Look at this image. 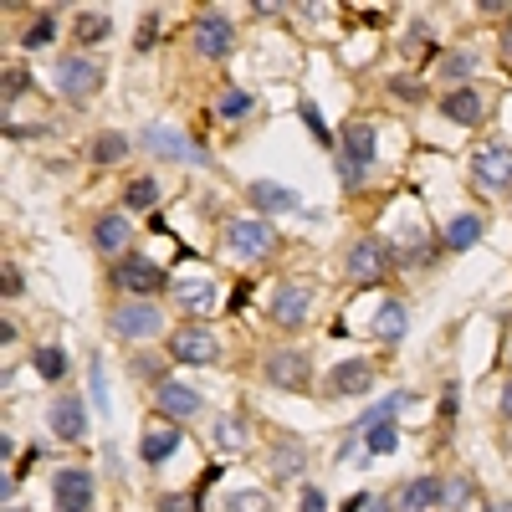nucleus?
I'll return each mask as SVG.
<instances>
[{"instance_id": "423d86ee", "label": "nucleus", "mask_w": 512, "mask_h": 512, "mask_svg": "<svg viewBox=\"0 0 512 512\" xmlns=\"http://www.w3.org/2000/svg\"><path fill=\"white\" fill-rule=\"evenodd\" d=\"M277 246V231L267 216H241V221H226V251L231 256H246V262H256V256H267Z\"/></svg>"}, {"instance_id": "ea45409f", "label": "nucleus", "mask_w": 512, "mask_h": 512, "mask_svg": "<svg viewBox=\"0 0 512 512\" xmlns=\"http://www.w3.org/2000/svg\"><path fill=\"white\" fill-rule=\"evenodd\" d=\"M128 369H134L139 379H154V390L164 384V369H159V359H149V354H134V359H128Z\"/></svg>"}, {"instance_id": "9b49d317", "label": "nucleus", "mask_w": 512, "mask_h": 512, "mask_svg": "<svg viewBox=\"0 0 512 512\" xmlns=\"http://www.w3.org/2000/svg\"><path fill=\"white\" fill-rule=\"evenodd\" d=\"M190 41H195V57H205V62H226V52L236 47V26H231L221 11H205V16H195Z\"/></svg>"}, {"instance_id": "72a5a7b5", "label": "nucleus", "mask_w": 512, "mask_h": 512, "mask_svg": "<svg viewBox=\"0 0 512 512\" xmlns=\"http://www.w3.org/2000/svg\"><path fill=\"white\" fill-rule=\"evenodd\" d=\"M472 72H477V52L456 47V52H446V57H441V77H446V82H466Z\"/></svg>"}, {"instance_id": "c03bdc74", "label": "nucleus", "mask_w": 512, "mask_h": 512, "mask_svg": "<svg viewBox=\"0 0 512 512\" xmlns=\"http://www.w3.org/2000/svg\"><path fill=\"white\" fill-rule=\"evenodd\" d=\"M159 512H195V497H180V492H164V497H159Z\"/></svg>"}, {"instance_id": "864d4df0", "label": "nucleus", "mask_w": 512, "mask_h": 512, "mask_svg": "<svg viewBox=\"0 0 512 512\" xmlns=\"http://www.w3.org/2000/svg\"><path fill=\"white\" fill-rule=\"evenodd\" d=\"M507 364H512V338H507Z\"/></svg>"}, {"instance_id": "0eeeda50", "label": "nucleus", "mask_w": 512, "mask_h": 512, "mask_svg": "<svg viewBox=\"0 0 512 512\" xmlns=\"http://www.w3.org/2000/svg\"><path fill=\"white\" fill-rule=\"evenodd\" d=\"M113 287L128 292V297H154L159 287H169L164 267L149 262V256H118V267H113Z\"/></svg>"}, {"instance_id": "2f4dec72", "label": "nucleus", "mask_w": 512, "mask_h": 512, "mask_svg": "<svg viewBox=\"0 0 512 512\" xmlns=\"http://www.w3.org/2000/svg\"><path fill=\"white\" fill-rule=\"evenodd\" d=\"M256 108V98L246 93V88H226L221 98H216V118H226V123H236V118H246Z\"/></svg>"}, {"instance_id": "58836bf2", "label": "nucleus", "mask_w": 512, "mask_h": 512, "mask_svg": "<svg viewBox=\"0 0 512 512\" xmlns=\"http://www.w3.org/2000/svg\"><path fill=\"white\" fill-rule=\"evenodd\" d=\"M390 98H405V103H425V82H415V77H390Z\"/></svg>"}, {"instance_id": "49530a36", "label": "nucleus", "mask_w": 512, "mask_h": 512, "mask_svg": "<svg viewBox=\"0 0 512 512\" xmlns=\"http://www.w3.org/2000/svg\"><path fill=\"white\" fill-rule=\"evenodd\" d=\"M456 390H461V384H446V395H441V415H446V420L456 415Z\"/></svg>"}, {"instance_id": "5fc2aeb1", "label": "nucleus", "mask_w": 512, "mask_h": 512, "mask_svg": "<svg viewBox=\"0 0 512 512\" xmlns=\"http://www.w3.org/2000/svg\"><path fill=\"white\" fill-rule=\"evenodd\" d=\"M6 512H26V507H16V502H11V507H6Z\"/></svg>"}, {"instance_id": "dca6fc26", "label": "nucleus", "mask_w": 512, "mask_h": 512, "mask_svg": "<svg viewBox=\"0 0 512 512\" xmlns=\"http://www.w3.org/2000/svg\"><path fill=\"white\" fill-rule=\"evenodd\" d=\"M441 492H446L441 477H410L395 492V512H441Z\"/></svg>"}, {"instance_id": "a19ab883", "label": "nucleus", "mask_w": 512, "mask_h": 512, "mask_svg": "<svg viewBox=\"0 0 512 512\" xmlns=\"http://www.w3.org/2000/svg\"><path fill=\"white\" fill-rule=\"evenodd\" d=\"M154 36H159V11H149V16L139 21V31H134V47H139V52H149V47H154Z\"/></svg>"}, {"instance_id": "f3484780", "label": "nucleus", "mask_w": 512, "mask_h": 512, "mask_svg": "<svg viewBox=\"0 0 512 512\" xmlns=\"http://www.w3.org/2000/svg\"><path fill=\"white\" fill-rule=\"evenodd\" d=\"M128 241H134V226H128V210H103V216L93 221V246L103 256H123Z\"/></svg>"}, {"instance_id": "39448f33", "label": "nucleus", "mask_w": 512, "mask_h": 512, "mask_svg": "<svg viewBox=\"0 0 512 512\" xmlns=\"http://www.w3.org/2000/svg\"><path fill=\"white\" fill-rule=\"evenodd\" d=\"M267 318L277 328H287V333L308 328V318H313V287L308 282H282L272 292V303H267Z\"/></svg>"}, {"instance_id": "e433bc0d", "label": "nucleus", "mask_w": 512, "mask_h": 512, "mask_svg": "<svg viewBox=\"0 0 512 512\" xmlns=\"http://www.w3.org/2000/svg\"><path fill=\"white\" fill-rule=\"evenodd\" d=\"M88 390H93V410L108 420V384H103V359L88 364Z\"/></svg>"}, {"instance_id": "7c9ffc66", "label": "nucleus", "mask_w": 512, "mask_h": 512, "mask_svg": "<svg viewBox=\"0 0 512 512\" xmlns=\"http://www.w3.org/2000/svg\"><path fill=\"white\" fill-rule=\"evenodd\" d=\"M128 149H134V144H128L123 134H118V128H108V134H98L93 139V164H118V159H128Z\"/></svg>"}, {"instance_id": "393cba45", "label": "nucleus", "mask_w": 512, "mask_h": 512, "mask_svg": "<svg viewBox=\"0 0 512 512\" xmlns=\"http://www.w3.org/2000/svg\"><path fill=\"white\" fill-rule=\"evenodd\" d=\"M31 364H36V374L47 379V384H62L67 369H72V359H67L62 344H41V349H31Z\"/></svg>"}, {"instance_id": "a878e982", "label": "nucleus", "mask_w": 512, "mask_h": 512, "mask_svg": "<svg viewBox=\"0 0 512 512\" xmlns=\"http://www.w3.org/2000/svg\"><path fill=\"white\" fill-rule=\"evenodd\" d=\"M210 446L226 451V456L246 451V420H241V415H221L216 425H210Z\"/></svg>"}, {"instance_id": "3c124183", "label": "nucleus", "mask_w": 512, "mask_h": 512, "mask_svg": "<svg viewBox=\"0 0 512 512\" xmlns=\"http://www.w3.org/2000/svg\"><path fill=\"white\" fill-rule=\"evenodd\" d=\"M497 405H502V415L512 420V384H507V390H502V400H497Z\"/></svg>"}, {"instance_id": "1a4fd4ad", "label": "nucleus", "mask_w": 512, "mask_h": 512, "mask_svg": "<svg viewBox=\"0 0 512 512\" xmlns=\"http://www.w3.org/2000/svg\"><path fill=\"white\" fill-rule=\"evenodd\" d=\"M390 262H395V251L384 246V241H374V236H364V241H354V246H349L344 272H349V282L369 287V282H379L384 272H390Z\"/></svg>"}, {"instance_id": "bb28decb", "label": "nucleus", "mask_w": 512, "mask_h": 512, "mask_svg": "<svg viewBox=\"0 0 512 512\" xmlns=\"http://www.w3.org/2000/svg\"><path fill=\"white\" fill-rule=\"evenodd\" d=\"M72 36L82 41V47H98V41L113 36V16H108V11H82V16L72 21Z\"/></svg>"}, {"instance_id": "f704fd0d", "label": "nucleus", "mask_w": 512, "mask_h": 512, "mask_svg": "<svg viewBox=\"0 0 512 512\" xmlns=\"http://www.w3.org/2000/svg\"><path fill=\"white\" fill-rule=\"evenodd\" d=\"M52 36H57V16L47 11V16H36V21L26 26V36H21V47H26V52H36V47H47Z\"/></svg>"}, {"instance_id": "4c0bfd02", "label": "nucleus", "mask_w": 512, "mask_h": 512, "mask_svg": "<svg viewBox=\"0 0 512 512\" xmlns=\"http://www.w3.org/2000/svg\"><path fill=\"white\" fill-rule=\"evenodd\" d=\"M472 492H477V487L466 482V477H451V482H446V492H441V507H446V512H456V507L472 502Z\"/></svg>"}, {"instance_id": "20e7f679", "label": "nucleus", "mask_w": 512, "mask_h": 512, "mask_svg": "<svg viewBox=\"0 0 512 512\" xmlns=\"http://www.w3.org/2000/svg\"><path fill=\"white\" fill-rule=\"evenodd\" d=\"M52 77H57V88H62V98H67V103H88L93 93H103V62H93L88 52L62 57Z\"/></svg>"}, {"instance_id": "4be33fe9", "label": "nucleus", "mask_w": 512, "mask_h": 512, "mask_svg": "<svg viewBox=\"0 0 512 512\" xmlns=\"http://www.w3.org/2000/svg\"><path fill=\"white\" fill-rule=\"evenodd\" d=\"M169 292H175V303L185 308V313H195V318H205V313H216V287L210 282H169Z\"/></svg>"}, {"instance_id": "b1692460", "label": "nucleus", "mask_w": 512, "mask_h": 512, "mask_svg": "<svg viewBox=\"0 0 512 512\" xmlns=\"http://www.w3.org/2000/svg\"><path fill=\"white\" fill-rule=\"evenodd\" d=\"M405 303H400V297H390V303H379V318H374V338H379V344H400V338H405Z\"/></svg>"}, {"instance_id": "2eb2a0df", "label": "nucleus", "mask_w": 512, "mask_h": 512, "mask_svg": "<svg viewBox=\"0 0 512 512\" xmlns=\"http://www.w3.org/2000/svg\"><path fill=\"white\" fill-rule=\"evenodd\" d=\"M154 405H159L164 420H195L200 415V390L185 384V379H164L154 390Z\"/></svg>"}, {"instance_id": "de8ad7c7", "label": "nucleus", "mask_w": 512, "mask_h": 512, "mask_svg": "<svg viewBox=\"0 0 512 512\" xmlns=\"http://www.w3.org/2000/svg\"><path fill=\"white\" fill-rule=\"evenodd\" d=\"M364 512H395V497H369Z\"/></svg>"}, {"instance_id": "a211bd4d", "label": "nucleus", "mask_w": 512, "mask_h": 512, "mask_svg": "<svg viewBox=\"0 0 512 512\" xmlns=\"http://www.w3.org/2000/svg\"><path fill=\"white\" fill-rule=\"evenodd\" d=\"M267 472L277 482H297V477L308 472V446L303 441H272L267 446Z\"/></svg>"}, {"instance_id": "6e6552de", "label": "nucleus", "mask_w": 512, "mask_h": 512, "mask_svg": "<svg viewBox=\"0 0 512 512\" xmlns=\"http://www.w3.org/2000/svg\"><path fill=\"white\" fill-rule=\"evenodd\" d=\"M93 497H98V482L88 466H62L52 477V502L57 512H93Z\"/></svg>"}, {"instance_id": "f8f14e48", "label": "nucleus", "mask_w": 512, "mask_h": 512, "mask_svg": "<svg viewBox=\"0 0 512 512\" xmlns=\"http://www.w3.org/2000/svg\"><path fill=\"white\" fill-rule=\"evenodd\" d=\"M472 180L482 190H512V144H487L472 154Z\"/></svg>"}, {"instance_id": "ddd939ff", "label": "nucleus", "mask_w": 512, "mask_h": 512, "mask_svg": "<svg viewBox=\"0 0 512 512\" xmlns=\"http://www.w3.org/2000/svg\"><path fill=\"white\" fill-rule=\"evenodd\" d=\"M169 354H175L180 364H216L221 359V338L210 328H200V323H190V328H180L175 338H169Z\"/></svg>"}, {"instance_id": "c85d7f7f", "label": "nucleus", "mask_w": 512, "mask_h": 512, "mask_svg": "<svg viewBox=\"0 0 512 512\" xmlns=\"http://www.w3.org/2000/svg\"><path fill=\"white\" fill-rule=\"evenodd\" d=\"M159 205V180L154 175H134L123 185V210H154Z\"/></svg>"}, {"instance_id": "f03ea898", "label": "nucleus", "mask_w": 512, "mask_h": 512, "mask_svg": "<svg viewBox=\"0 0 512 512\" xmlns=\"http://www.w3.org/2000/svg\"><path fill=\"white\" fill-rule=\"evenodd\" d=\"M267 384L282 395H308V384H313V354L308 349H272L267 364H262Z\"/></svg>"}, {"instance_id": "cd10ccee", "label": "nucleus", "mask_w": 512, "mask_h": 512, "mask_svg": "<svg viewBox=\"0 0 512 512\" xmlns=\"http://www.w3.org/2000/svg\"><path fill=\"white\" fill-rule=\"evenodd\" d=\"M441 241H446V251H472V246L482 241V216H472V210H466V216H456Z\"/></svg>"}, {"instance_id": "603ef678", "label": "nucleus", "mask_w": 512, "mask_h": 512, "mask_svg": "<svg viewBox=\"0 0 512 512\" xmlns=\"http://www.w3.org/2000/svg\"><path fill=\"white\" fill-rule=\"evenodd\" d=\"M487 512H512V502H492V507H487Z\"/></svg>"}, {"instance_id": "9d476101", "label": "nucleus", "mask_w": 512, "mask_h": 512, "mask_svg": "<svg viewBox=\"0 0 512 512\" xmlns=\"http://www.w3.org/2000/svg\"><path fill=\"white\" fill-rule=\"evenodd\" d=\"M139 144L149 149V154H159V159H169V164H210V154L205 149H195L180 128H164V123H149L144 134H139Z\"/></svg>"}, {"instance_id": "8fccbe9b", "label": "nucleus", "mask_w": 512, "mask_h": 512, "mask_svg": "<svg viewBox=\"0 0 512 512\" xmlns=\"http://www.w3.org/2000/svg\"><path fill=\"white\" fill-rule=\"evenodd\" d=\"M502 57H507V67H512V26L502 31Z\"/></svg>"}, {"instance_id": "c9c22d12", "label": "nucleus", "mask_w": 512, "mask_h": 512, "mask_svg": "<svg viewBox=\"0 0 512 512\" xmlns=\"http://www.w3.org/2000/svg\"><path fill=\"white\" fill-rule=\"evenodd\" d=\"M26 88H31V72L11 62V67H6V82H0V98H6V103H16V98H21Z\"/></svg>"}, {"instance_id": "473e14b6", "label": "nucleus", "mask_w": 512, "mask_h": 512, "mask_svg": "<svg viewBox=\"0 0 512 512\" xmlns=\"http://www.w3.org/2000/svg\"><path fill=\"white\" fill-rule=\"evenodd\" d=\"M221 512H272V497L256 492V487H241V492H226Z\"/></svg>"}, {"instance_id": "aec40b11", "label": "nucleus", "mask_w": 512, "mask_h": 512, "mask_svg": "<svg viewBox=\"0 0 512 512\" xmlns=\"http://www.w3.org/2000/svg\"><path fill=\"white\" fill-rule=\"evenodd\" d=\"M52 436L57 441H82V436H88V410H82L77 395H57V405H52Z\"/></svg>"}, {"instance_id": "412c9836", "label": "nucleus", "mask_w": 512, "mask_h": 512, "mask_svg": "<svg viewBox=\"0 0 512 512\" xmlns=\"http://www.w3.org/2000/svg\"><path fill=\"white\" fill-rule=\"evenodd\" d=\"M246 195H251V205L262 210L267 221L282 216V210H297V195L287 185H277V180H256V185H246Z\"/></svg>"}, {"instance_id": "6ab92c4d", "label": "nucleus", "mask_w": 512, "mask_h": 512, "mask_svg": "<svg viewBox=\"0 0 512 512\" xmlns=\"http://www.w3.org/2000/svg\"><path fill=\"white\" fill-rule=\"evenodd\" d=\"M441 118H451V123H461V128H477V123L487 118V98H482L477 88H451V93L441 98Z\"/></svg>"}, {"instance_id": "09e8293b", "label": "nucleus", "mask_w": 512, "mask_h": 512, "mask_svg": "<svg viewBox=\"0 0 512 512\" xmlns=\"http://www.w3.org/2000/svg\"><path fill=\"white\" fill-rule=\"evenodd\" d=\"M0 497H6V507H11V497H16V472L0 477Z\"/></svg>"}, {"instance_id": "f257e3e1", "label": "nucleus", "mask_w": 512, "mask_h": 512, "mask_svg": "<svg viewBox=\"0 0 512 512\" xmlns=\"http://www.w3.org/2000/svg\"><path fill=\"white\" fill-rule=\"evenodd\" d=\"M379 159V134H374V123H354L344 144H338V180H344L349 190H359L369 180V169Z\"/></svg>"}, {"instance_id": "7ed1b4c3", "label": "nucleus", "mask_w": 512, "mask_h": 512, "mask_svg": "<svg viewBox=\"0 0 512 512\" xmlns=\"http://www.w3.org/2000/svg\"><path fill=\"white\" fill-rule=\"evenodd\" d=\"M108 328L118 338H134V344H144V338H159L164 333V313L154 308V297H128V303H118L108 313Z\"/></svg>"}, {"instance_id": "a18cd8bd", "label": "nucleus", "mask_w": 512, "mask_h": 512, "mask_svg": "<svg viewBox=\"0 0 512 512\" xmlns=\"http://www.w3.org/2000/svg\"><path fill=\"white\" fill-rule=\"evenodd\" d=\"M328 507V497L318 492V487H303V497H297V512H323Z\"/></svg>"}, {"instance_id": "4468645a", "label": "nucleus", "mask_w": 512, "mask_h": 512, "mask_svg": "<svg viewBox=\"0 0 512 512\" xmlns=\"http://www.w3.org/2000/svg\"><path fill=\"white\" fill-rule=\"evenodd\" d=\"M374 390V364L369 359H344L328 379H323V395H333V400H354V395H369Z\"/></svg>"}, {"instance_id": "c756f323", "label": "nucleus", "mask_w": 512, "mask_h": 512, "mask_svg": "<svg viewBox=\"0 0 512 512\" xmlns=\"http://www.w3.org/2000/svg\"><path fill=\"white\" fill-rule=\"evenodd\" d=\"M364 451L369 456H390L395 446H400V431H395V420H374V425H364Z\"/></svg>"}, {"instance_id": "79ce46f5", "label": "nucleus", "mask_w": 512, "mask_h": 512, "mask_svg": "<svg viewBox=\"0 0 512 512\" xmlns=\"http://www.w3.org/2000/svg\"><path fill=\"white\" fill-rule=\"evenodd\" d=\"M303 123L313 128V139H318V144H328V149H333V134H328V123H323V113H318L313 103H303Z\"/></svg>"}, {"instance_id": "37998d69", "label": "nucleus", "mask_w": 512, "mask_h": 512, "mask_svg": "<svg viewBox=\"0 0 512 512\" xmlns=\"http://www.w3.org/2000/svg\"><path fill=\"white\" fill-rule=\"evenodd\" d=\"M0 277H6V297H21V292H26V277H21V267H16V262L0 267Z\"/></svg>"}, {"instance_id": "5701e85b", "label": "nucleus", "mask_w": 512, "mask_h": 512, "mask_svg": "<svg viewBox=\"0 0 512 512\" xmlns=\"http://www.w3.org/2000/svg\"><path fill=\"white\" fill-rule=\"evenodd\" d=\"M175 446H180V431H175V425H149V431L139 436V456H144L149 466L169 461V456H175Z\"/></svg>"}]
</instances>
